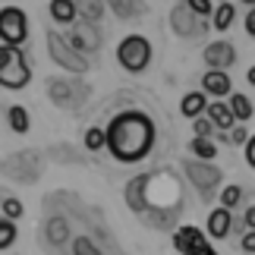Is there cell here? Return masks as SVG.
Instances as JSON below:
<instances>
[{
  "label": "cell",
  "mask_w": 255,
  "mask_h": 255,
  "mask_svg": "<svg viewBox=\"0 0 255 255\" xmlns=\"http://www.w3.org/2000/svg\"><path fill=\"white\" fill-rule=\"evenodd\" d=\"M104 135H107L104 148L120 164H135V161L148 158V151L154 148V123L142 111L117 114L114 120L104 126Z\"/></svg>",
  "instance_id": "1"
},
{
  "label": "cell",
  "mask_w": 255,
  "mask_h": 255,
  "mask_svg": "<svg viewBox=\"0 0 255 255\" xmlns=\"http://www.w3.org/2000/svg\"><path fill=\"white\" fill-rule=\"evenodd\" d=\"M32 79V70H28V60L19 47L0 44V85L9 88V92H19L25 88Z\"/></svg>",
  "instance_id": "2"
},
{
  "label": "cell",
  "mask_w": 255,
  "mask_h": 255,
  "mask_svg": "<svg viewBox=\"0 0 255 255\" xmlns=\"http://www.w3.org/2000/svg\"><path fill=\"white\" fill-rule=\"evenodd\" d=\"M117 60L126 73H142L151 63V41L145 35H126L117 44Z\"/></svg>",
  "instance_id": "3"
},
{
  "label": "cell",
  "mask_w": 255,
  "mask_h": 255,
  "mask_svg": "<svg viewBox=\"0 0 255 255\" xmlns=\"http://www.w3.org/2000/svg\"><path fill=\"white\" fill-rule=\"evenodd\" d=\"M28 38V16L19 6H3L0 9V44L19 47Z\"/></svg>",
  "instance_id": "4"
},
{
  "label": "cell",
  "mask_w": 255,
  "mask_h": 255,
  "mask_svg": "<svg viewBox=\"0 0 255 255\" xmlns=\"http://www.w3.org/2000/svg\"><path fill=\"white\" fill-rule=\"evenodd\" d=\"M47 54H51V60L57 66H63V70H70V73H85L88 70V60L79 54V51H73L70 44H66V38L60 32H47Z\"/></svg>",
  "instance_id": "5"
},
{
  "label": "cell",
  "mask_w": 255,
  "mask_h": 255,
  "mask_svg": "<svg viewBox=\"0 0 255 255\" xmlns=\"http://www.w3.org/2000/svg\"><path fill=\"white\" fill-rule=\"evenodd\" d=\"M66 44H70L73 51H79L82 57H88L101 47V32H98V25H92V22H76L73 32L66 35Z\"/></svg>",
  "instance_id": "6"
},
{
  "label": "cell",
  "mask_w": 255,
  "mask_h": 255,
  "mask_svg": "<svg viewBox=\"0 0 255 255\" xmlns=\"http://www.w3.org/2000/svg\"><path fill=\"white\" fill-rule=\"evenodd\" d=\"M205 22H208V19H199L186 3L170 9V25H173V32L180 38H195L199 32H205Z\"/></svg>",
  "instance_id": "7"
},
{
  "label": "cell",
  "mask_w": 255,
  "mask_h": 255,
  "mask_svg": "<svg viewBox=\"0 0 255 255\" xmlns=\"http://www.w3.org/2000/svg\"><path fill=\"white\" fill-rule=\"evenodd\" d=\"M202 60L208 63V70H224L227 73L230 66L237 63V47H233L230 41H211L202 51Z\"/></svg>",
  "instance_id": "8"
},
{
  "label": "cell",
  "mask_w": 255,
  "mask_h": 255,
  "mask_svg": "<svg viewBox=\"0 0 255 255\" xmlns=\"http://www.w3.org/2000/svg\"><path fill=\"white\" fill-rule=\"evenodd\" d=\"M186 173H189V180L195 183V189L202 195H211L214 192V183H221V173L211 167V164L205 161H189L186 164Z\"/></svg>",
  "instance_id": "9"
},
{
  "label": "cell",
  "mask_w": 255,
  "mask_h": 255,
  "mask_svg": "<svg viewBox=\"0 0 255 255\" xmlns=\"http://www.w3.org/2000/svg\"><path fill=\"white\" fill-rule=\"evenodd\" d=\"M230 73H224V70H208L202 76V92L205 95H214V98H224V95H230Z\"/></svg>",
  "instance_id": "10"
},
{
  "label": "cell",
  "mask_w": 255,
  "mask_h": 255,
  "mask_svg": "<svg viewBox=\"0 0 255 255\" xmlns=\"http://www.w3.org/2000/svg\"><path fill=\"white\" fill-rule=\"evenodd\" d=\"M233 230V214L227 208H214L208 214V237L211 240H227Z\"/></svg>",
  "instance_id": "11"
},
{
  "label": "cell",
  "mask_w": 255,
  "mask_h": 255,
  "mask_svg": "<svg viewBox=\"0 0 255 255\" xmlns=\"http://www.w3.org/2000/svg\"><path fill=\"white\" fill-rule=\"evenodd\" d=\"M76 82H66V79H51L47 82V95L57 107H73L76 104Z\"/></svg>",
  "instance_id": "12"
},
{
  "label": "cell",
  "mask_w": 255,
  "mask_h": 255,
  "mask_svg": "<svg viewBox=\"0 0 255 255\" xmlns=\"http://www.w3.org/2000/svg\"><path fill=\"white\" fill-rule=\"evenodd\" d=\"M205 117L214 123V129H221V132H230L233 126H237V120H233V114H230V107L224 104V101H214L208 104V111H205Z\"/></svg>",
  "instance_id": "13"
},
{
  "label": "cell",
  "mask_w": 255,
  "mask_h": 255,
  "mask_svg": "<svg viewBox=\"0 0 255 255\" xmlns=\"http://www.w3.org/2000/svg\"><path fill=\"white\" fill-rule=\"evenodd\" d=\"M205 111H208V95H205V92H189V95H183V101H180V114H183V117L195 120V117H205Z\"/></svg>",
  "instance_id": "14"
},
{
  "label": "cell",
  "mask_w": 255,
  "mask_h": 255,
  "mask_svg": "<svg viewBox=\"0 0 255 255\" xmlns=\"http://www.w3.org/2000/svg\"><path fill=\"white\" fill-rule=\"evenodd\" d=\"M202 240H205V233L199 227H189V224H186V227H180V230L173 233V249L183 252V255H189L192 246H195V243H202Z\"/></svg>",
  "instance_id": "15"
},
{
  "label": "cell",
  "mask_w": 255,
  "mask_h": 255,
  "mask_svg": "<svg viewBox=\"0 0 255 255\" xmlns=\"http://www.w3.org/2000/svg\"><path fill=\"white\" fill-rule=\"evenodd\" d=\"M73 6H76V19L92 22V25H98V22H101V16H104L101 0H73Z\"/></svg>",
  "instance_id": "16"
},
{
  "label": "cell",
  "mask_w": 255,
  "mask_h": 255,
  "mask_svg": "<svg viewBox=\"0 0 255 255\" xmlns=\"http://www.w3.org/2000/svg\"><path fill=\"white\" fill-rule=\"evenodd\" d=\"M6 123H9V129H13L16 135H25L28 126H32V120H28V111H25L22 104H9V107H6Z\"/></svg>",
  "instance_id": "17"
},
{
  "label": "cell",
  "mask_w": 255,
  "mask_h": 255,
  "mask_svg": "<svg viewBox=\"0 0 255 255\" xmlns=\"http://www.w3.org/2000/svg\"><path fill=\"white\" fill-rule=\"evenodd\" d=\"M227 107H230L233 120H240V123H246V120H252V101H249L246 95L233 92V95H230V101H227Z\"/></svg>",
  "instance_id": "18"
},
{
  "label": "cell",
  "mask_w": 255,
  "mask_h": 255,
  "mask_svg": "<svg viewBox=\"0 0 255 255\" xmlns=\"http://www.w3.org/2000/svg\"><path fill=\"white\" fill-rule=\"evenodd\" d=\"M211 22L218 32H227V28L237 22V6H230V3H218L214 6V13H211Z\"/></svg>",
  "instance_id": "19"
},
{
  "label": "cell",
  "mask_w": 255,
  "mask_h": 255,
  "mask_svg": "<svg viewBox=\"0 0 255 255\" xmlns=\"http://www.w3.org/2000/svg\"><path fill=\"white\" fill-rule=\"evenodd\" d=\"M51 19H54V22H60V25L76 22V6H73V0H51Z\"/></svg>",
  "instance_id": "20"
},
{
  "label": "cell",
  "mask_w": 255,
  "mask_h": 255,
  "mask_svg": "<svg viewBox=\"0 0 255 255\" xmlns=\"http://www.w3.org/2000/svg\"><path fill=\"white\" fill-rule=\"evenodd\" d=\"M189 151H192L199 161H205V164H211V158L218 154V148H214L211 139H192V142H189Z\"/></svg>",
  "instance_id": "21"
},
{
  "label": "cell",
  "mask_w": 255,
  "mask_h": 255,
  "mask_svg": "<svg viewBox=\"0 0 255 255\" xmlns=\"http://www.w3.org/2000/svg\"><path fill=\"white\" fill-rule=\"evenodd\" d=\"M111 3H114L120 19H132V16L142 13V0H111Z\"/></svg>",
  "instance_id": "22"
},
{
  "label": "cell",
  "mask_w": 255,
  "mask_h": 255,
  "mask_svg": "<svg viewBox=\"0 0 255 255\" xmlns=\"http://www.w3.org/2000/svg\"><path fill=\"white\" fill-rule=\"evenodd\" d=\"M240 199H243V189L240 186H233V183H227L221 189V208H227V211H233L240 205Z\"/></svg>",
  "instance_id": "23"
},
{
  "label": "cell",
  "mask_w": 255,
  "mask_h": 255,
  "mask_svg": "<svg viewBox=\"0 0 255 255\" xmlns=\"http://www.w3.org/2000/svg\"><path fill=\"white\" fill-rule=\"evenodd\" d=\"M22 214H25V208H22V202H19V199H13V195H9V199H3V205H0V218L19 221Z\"/></svg>",
  "instance_id": "24"
},
{
  "label": "cell",
  "mask_w": 255,
  "mask_h": 255,
  "mask_svg": "<svg viewBox=\"0 0 255 255\" xmlns=\"http://www.w3.org/2000/svg\"><path fill=\"white\" fill-rule=\"evenodd\" d=\"M104 145H107L104 129H101V126H92V129L85 132V148H88V151H101Z\"/></svg>",
  "instance_id": "25"
},
{
  "label": "cell",
  "mask_w": 255,
  "mask_h": 255,
  "mask_svg": "<svg viewBox=\"0 0 255 255\" xmlns=\"http://www.w3.org/2000/svg\"><path fill=\"white\" fill-rule=\"evenodd\" d=\"M66 221H60V218H54L51 224H47V240L54 243V246H60V243H66Z\"/></svg>",
  "instance_id": "26"
},
{
  "label": "cell",
  "mask_w": 255,
  "mask_h": 255,
  "mask_svg": "<svg viewBox=\"0 0 255 255\" xmlns=\"http://www.w3.org/2000/svg\"><path fill=\"white\" fill-rule=\"evenodd\" d=\"M13 243H16V224L0 218V249H9Z\"/></svg>",
  "instance_id": "27"
},
{
  "label": "cell",
  "mask_w": 255,
  "mask_h": 255,
  "mask_svg": "<svg viewBox=\"0 0 255 255\" xmlns=\"http://www.w3.org/2000/svg\"><path fill=\"white\" fill-rule=\"evenodd\" d=\"M183 3L189 6L199 19H208V16L214 13V0H183Z\"/></svg>",
  "instance_id": "28"
},
{
  "label": "cell",
  "mask_w": 255,
  "mask_h": 255,
  "mask_svg": "<svg viewBox=\"0 0 255 255\" xmlns=\"http://www.w3.org/2000/svg\"><path fill=\"white\" fill-rule=\"evenodd\" d=\"M192 132H195V139H211L214 123L208 120V117H195V120H192Z\"/></svg>",
  "instance_id": "29"
},
{
  "label": "cell",
  "mask_w": 255,
  "mask_h": 255,
  "mask_svg": "<svg viewBox=\"0 0 255 255\" xmlns=\"http://www.w3.org/2000/svg\"><path fill=\"white\" fill-rule=\"evenodd\" d=\"M73 252H76V255H101V252L95 249V243L88 240V237H76V243H73Z\"/></svg>",
  "instance_id": "30"
},
{
  "label": "cell",
  "mask_w": 255,
  "mask_h": 255,
  "mask_svg": "<svg viewBox=\"0 0 255 255\" xmlns=\"http://www.w3.org/2000/svg\"><path fill=\"white\" fill-rule=\"evenodd\" d=\"M227 139L233 142V145H246V139H249V132H246V126H233L230 129V135Z\"/></svg>",
  "instance_id": "31"
},
{
  "label": "cell",
  "mask_w": 255,
  "mask_h": 255,
  "mask_svg": "<svg viewBox=\"0 0 255 255\" xmlns=\"http://www.w3.org/2000/svg\"><path fill=\"white\" fill-rule=\"evenodd\" d=\"M240 246H243V252H249V255H255V230H246V233H243Z\"/></svg>",
  "instance_id": "32"
},
{
  "label": "cell",
  "mask_w": 255,
  "mask_h": 255,
  "mask_svg": "<svg viewBox=\"0 0 255 255\" xmlns=\"http://www.w3.org/2000/svg\"><path fill=\"white\" fill-rule=\"evenodd\" d=\"M189 255H218V252H214V246H211L208 240H202V243H195V246H192Z\"/></svg>",
  "instance_id": "33"
},
{
  "label": "cell",
  "mask_w": 255,
  "mask_h": 255,
  "mask_svg": "<svg viewBox=\"0 0 255 255\" xmlns=\"http://www.w3.org/2000/svg\"><path fill=\"white\" fill-rule=\"evenodd\" d=\"M243 148H246V164L255 170V135H249L246 139V145H243Z\"/></svg>",
  "instance_id": "34"
},
{
  "label": "cell",
  "mask_w": 255,
  "mask_h": 255,
  "mask_svg": "<svg viewBox=\"0 0 255 255\" xmlns=\"http://www.w3.org/2000/svg\"><path fill=\"white\" fill-rule=\"evenodd\" d=\"M246 35H249V38H255V6L246 13Z\"/></svg>",
  "instance_id": "35"
},
{
  "label": "cell",
  "mask_w": 255,
  "mask_h": 255,
  "mask_svg": "<svg viewBox=\"0 0 255 255\" xmlns=\"http://www.w3.org/2000/svg\"><path fill=\"white\" fill-rule=\"evenodd\" d=\"M243 224H246V230H255V205H252V208H246V214H243Z\"/></svg>",
  "instance_id": "36"
},
{
  "label": "cell",
  "mask_w": 255,
  "mask_h": 255,
  "mask_svg": "<svg viewBox=\"0 0 255 255\" xmlns=\"http://www.w3.org/2000/svg\"><path fill=\"white\" fill-rule=\"evenodd\" d=\"M246 79H249V85H255V66H249V73H246Z\"/></svg>",
  "instance_id": "37"
},
{
  "label": "cell",
  "mask_w": 255,
  "mask_h": 255,
  "mask_svg": "<svg viewBox=\"0 0 255 255\" xmlns=\"http://www.w3.org/2000/svg\"><path fill=\"white\" fill-rule=\"evenodd\" d=\"M243 3H246V6H249V9H252V6H255V0H243Z\"/></svg>",
  "instance_id": "38"
},
{
  "label": "cell",
  "mask_w": 255,
  "mask_h": 255,
  "mask_svg": "<svg viewBox=\"0 0 255 255\" xmlns=\"http://www.w3.org/2000/svg\"><path fill=\"white\" fill-rule=\"evenodd\" d=\"M218 3H230V0H218Z\"/></svg>",
  "instance_id": "39"
}]
</instances>
